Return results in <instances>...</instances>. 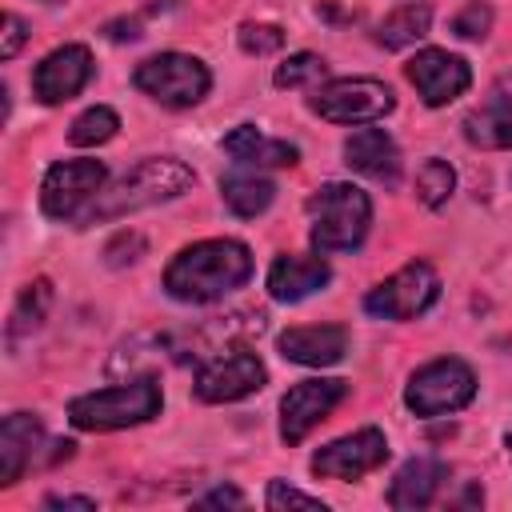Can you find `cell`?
I'll list each match as a JSON object with an SVG mask.
<instances>
[{"instance_id":"obj_1","label":"cell","mask_w":512,"mask_h":512,"mask_svg":"<svg viewBox=\"0 0 512 512\" xmlns=\"http://www.w3.org/2000/svg\"><path fill=\"white\" fill-rule=\"evenodd\" d=\"M252 276V252L240 240H200L172 256L164 292L180 304H208Z\"/></svg>"},{"instance_id":"obj_2","label":"cell","mask_w":512,"mask_h":512,"mask_svg":"<svg viewBox=\"0 0 512 512\" xmlns=\"http://www.w3.org/2000/svg\"><path fill=\"white\" fill-rule=\"evenodd\" d=\"M192 184H196V172L184 160H176V156H148L132 172H124L108 192H96V200L80 212V220L84 224L116 220V216H128V212H140V208L176 200Z\"/></svg>"},{"instance_id":"obj_3","label":"cell","mask_w":512,"mask_h":512,"mask_svg":"<svg viewBox=\"0 0 512 512\" xmlns=\"http://www.w3.org/2000/svg\"><path fill=\"white\" fill-rule=\"evenodd\" d=\"M160 404H164L160 384L152 372H144L128 384H112V388L76 396L68 404V420L80 432H116V428H132V424L160 416Z\"/></svg>"},{"instance_id":"obj_4","label":"cell","mask_w":512,"mask_h":512,"mask_svg":"<svg viewBox=\"0 0 512 512\" xmlns=\"http://www.w3.org/2000/svg\"><path fill=\"white\" fill-rule=\"evenodd\" d=\"M312 216V248L316 252H352L368 236L372 204L356 184H320L308 200Z\"/></svg>"},{"instance_id":"obj_5","label":"cell","mask_w":512,"mask_h":512,"mask_svg":"<svg viewBox=\"0 0 512 512\" xmlns=\"http://www.w3.org/2000/svg\"><path fill=\"white\" fill-rule=\"evenodd\" d=\"M136 88L152 100H160L164 108H192L208 96L212 76L204 68V60L188 56V52H160L136 64L132 72Z\"/></svg>"},{"instance_id":"obj_6","label":"cell","mask_w":512,"mask_h":512,"mask_svg":"<svg viewBox=\"0 0 512 512\" xmlns=\"http://www.w3.org/2000/svg\"><path fill=\"white\" fill-rule=\"evenodd\" d=\"M476 396V376L464 360L456 356H440V360H428L424 368L412 372L408 388H404V404L416 412V416H444V412H456L464 408L468 400Z\"/></svg>"},{"instance_id":"obj_7","label":"cell","mask_w":512,"mask_h":512,"mask_svg":"<svg viewBox=\"0 0 512 512\" xmlns=\"http://www.w3.org/2000/svg\"><path fill=\"white\" fill-rule=\"evenodd\" d=\"M308 104H312V112L320 120H332V124H372V120L392 112L396 96H392V88L384 80L340 76V80H328Z\"/></svg>"},{"instance_id":"obj_8","label":"cell","mask_w":512,"mask_h":512,"mask_svg":"<svg viewBox=\"0 0 512 512\" xmlns=\"http://www.w3.org/2000/svg\"><path fill=\"white\" fill-rule=\"evenodd\" d=\"M440 296V276L424 260H408L400 272H392L384 284H376L364 296V312L376 320H412L428 312Z\"/></svg>"},{"instance_id":"obj_9","label":"cell","mask_w":512,"mask_h":512,"mask_svg":"<svg viewBox=\"0 0 512 512\" xmlns=\"http://www.w3.org/2000/svg\"><path fill=\"white\" fill-rule=\"evenodd\" d=\"M264 380H268V372H264L260 356L248 352L244 344H236V348H228V352H220V356H212V360L200 364V372H196V396L204 404H228V400H240V396L260 392Z\"/></svg>"},{"instance_id":"obj_10","label":"cell","mask_w":512,"mask_h":512,"mask_svg":"<svg viewBox=\"0 0 512 512\" xmlns=\"http://www.w3.org/2000/svg\"><path fill=\"white\" fill-rule=\"evenodd\" d=\"M104 176H108V168L100 160H60V164H52L44 184H40L44 216H52V220L76 216L88 200H96Z\"/></svg>"},{"instance_id":"obj_11","label":"cell","mask_w":512,"mask_h":512,"mask_svg":"<svg viewBox=\"0 0 512 512\" xmlns=\"http://www.w3.org/2000/svg\"><path fill=\"white\" fill-rule=\"evenodd\" d=\"M348 396L344 380H300L280 400V440L300 444L340 400Z\"/></svg>"},{"instance_id":"obj_12","label":"cell","mask_w":512,"mask_h":512,"mask_svg":"<svg viewBox=\"0 0 512 512\" xmlns=\"http://www.w3.org/2000/svg\"><path fill=\"white\" fill-rule=\"evenodd\" d=\"M388 460V440L380 428H360L352 436H340L332 444H324L312 456V472L324 480H360L372 468H380Z\"/></svg>"},{"instance_id":"obj_13","label":"cell","mask_w":512,"mask_h":512,"mask_svg":"<svg viewBox=\"0 0 512 512\" xmlns=\"http://www.w3.org/2000/svg\"><path fill=\"white\" fill-rule=\"evenodd\" d=\"M404 76L416 84V92H420V100H424L428 108H440V104L456 100V96L472 84V68H468L460 56L444 52V48H424V52H416V56L404 64Z\"/></svg>"},{"instance_id":"obj_14","label":"cell","mask_w":512,"mask_h":512,"mask_svg":"<svg viewBox=\"0 0 512 512\" xmlns=\"http://www.w3.org/2000/svg\"><path fill=\"white\" fill-rule=\"evenodd\" d=\"M88 76H92V52L84 44H64L36 64L32 92L40 104H64L88 84Z\"/></svg>"},{"instance_id":"obj_15","label":"cell","mask_w":512,"mask_h":512,"mask_svg":"<svg viewBox=\"0 0 512 512\" xmlns=\"http://www.w3.org/2000/svg\"><path fill=\"white\" fill-rule=\"evenodd\" d=\"M344 164L384 188H396L400 180V148L384 128H360L344 140Z\"/></svg>"},{"instance_id":"obj_16","label":"cell","mask_w":512,"mask_h":512,"mask_svg":"<svg viewBox=\"0 0 512 512\" xmlns=\"http://www.w3.org/2000/svg\"><path fill=\"white\" fill-rule=\"evenodd\" d=\"M280 356L292 364H308V368H328L336 360H344L348 352V332L340 324H312V328H288L280 332Z\"/></svg>"},{"instance_id":"obj_17","label":"cell","mask_w":512,"mask_h":512,"mask_svg":"<svg viewBox=\"0 0 512 512\" xmlns=\"http://www.w3.org/2000/svg\"><path fill=\"white\" fill-rule=\"evenodd\" d=\"M44 444V424L32 412H12L0 424V484H16L24 468L40 456Z\"/></svg>"},{"instance_id":"obj_18","label":"cell","mask_w":512,"mask_h":512,"mask_svg":"<svg viewBox=\"0 0 512 512\" xmlns=\"http://www.w3.org/2000/svg\"><path fill=\"white\" fill-rule=\"evenodd\" d=\"M332 280V268L320 256H276L268 268V292L280 304H300Z\"/></svg>"},{"instance_id":"obj_19","label":"cell","mask_w":512,"mask_h":512,"mask_svg":"<svg viewBox=\"0 0 512 512\" xmlns=\"http://www.w3.org/2000/svg\"><path fill=\"white\" fill-rule=\"evenodd\" d=\"M444 476H448V468H444L440 460H432V456H412V460L396 472V480H392V488H388V504L400 508V512L428 508V504L436 500Z\"/></svg>"},{"instance_id":"obj_20","label":"cell","mask_w":512,"mask_h":512,"mask_svg":"<svg viewBox=\"0 0 512 512\" xmlns=\"http://www.w3.org/2000/svg\"><path fill=\"white\" fill-rule=\"evenodd\" d=\"M224 152L236 160V164H248V168H288L300 160L296 144L288 140H272L264 136L256 124H240L224 136Z\"/></svg>"},{"instance_id":"obj_21","label":"cell","mask_w":512,"mask_h":512,"mask_svg":"<svg viewBox=\"0 0 512 512\" xmlns=\"http://www.w3.org/2000/svg\"><path fill=\"white\" fill-rule=\"evenodd\" d=\"M464 140L476 148H512V96H496L464 116Z\"/></svg>"},{"instance_id":"obj_22","label":"cell","mask_w":512,"mask_h":512,"mask_svg":"<svg viewBox=\"0 0 512 512\" xmlns=\"http://www.w3.org/2000/svg\"><path fill=\"white\" fill-rule=\"evenodd\" d=\"M48 308H52V284H48L44 276H36L32 284H24V292H20L16 304H12V316H8V328H4L8 348H16L24 336H32V332L44 324Z\"/></svg>"},{"instance_id":"obj_23","label":"cell","mask_w":512,"mask_h":512,"mask_svg":"<svg viewBox=\"0 0 512 512\" xmlns=\"http://www.w3.org/2000/svg\"><path fill=\"white\" fill-rule=\"evenodd\" d=\"M220 196H224V204H228L236 216L248 220V216H260V212L272 204L276 188H272L268 176H256V172H232V176L220 180Z\"/></svg>"},{"instance_id":"obj_24","label":"cell","mask_w":512,"mask_h":512,"mask_svg":"<svg viewBox=\"0 0 512 512\" xmlns=\"http://www.w3.org/2000/svg\"><path fill=\"white\" fill-rule=\"evenodd\" d=\"M428 24H432V8H428L424 0H412V4H400L396 12H388V16H384V24H380L376 40H380L384 48L400 52V48L416 44V40L428 32Z\"/></svg>"},{"instance_id":"obj_25","label":"cell","mask_w":512,"mask_h":512,"mask_svg":"<svg viewBox=\"0 0 512 512\" xmlns=\"http://www.w3.org/2000/svg\"><path fill=\"white\" fill-rule=\"evenodd\" d=\"M452 188H456V172H452L448 160L432 156V160L420 164V172H416V200L424 208H440L452 196Z\"/></svg>"},{"instance_id":"obj_26","label":"cell","mask_w":512,"mask_h":512,"mask_svg":"<svg viewBox=\"0 0 512 512\" xmlns=\"http://www.w3.org/2000/svg\"><path fill=\"white\" fill-rule=\"evenodd\" d=\"M116 128H120V116H116L112 108L96 104V108H88V112H80V116L72 120L68 140H72L76 148H92V144L112 140V136H116Z\"/></svg>"},{"instance_id":"obj_27","label":"cell","mask_w":512,"mask_h":512,"mask_svg":"<svg viewBox=\"0 0 512 512\" xmlns=\"http://www.w3.org/2000/svg\"><path fill=\"white\" fill-rule=\"evenodd\" d=\"M328 64L316 56V52H296L288 56L280 68H276V88H300V84H312V80H324Z\"/></svg>"},{"instance_id":"obj_28","label":"cell","mask_w":512,"mask_h":512,"mask_svg":"<svg viewBox=\"0 0 512 512\" xmlns=\"http://www.w3.org/2000/svg\"><path fill=\"white\" fill-rule=\"evenodd\" d=\"M488 28H492V8H488L484 0L464 4V8L452 16V32H456L460 40H484Z\"/></svg>"},{"instance_id":"obj_29","label":"cell","mask_w":512,"mask_h":512,"mask_svg":"<svg viewBox=\"0 0 512 512\" xmlns=\"http://www.w3.org/2000/svg\"><path fill=\"white\" fill-rule=\"evenodd\" d=\"M236 40H240V48L248 56H268V52H276L284 44V32L276 24H240Z\"/></svg>"},{"instance_id":"obj_30","label":"cell","mask_w":512,"mask_h":512,"mask_svg":"<svg viewBox=\"0 0 512 512\" xmlns=\"http://www.w3.org/2000/svg\"><path fill=\"white\" fill-rule=\"evenodd\" d=\"M264 504H268L272 512H280V508H312V512H324V500H320V496H308V492H300V488H288L284 480H272V484H268Z\"/></svg>"},{"instance_id":"obj_31","label":"cell","mask_w":512,"mask_h":512,"mask_svg":"<svg viewBox=\"0 0 512 512\" xmlns=\"http://www.w3.org/2000/svg\"><path fill=\"white\" fill-rule=\"evenodd\" d=\"M140 252H144V236H136V232H120V236L104 248V260H108L112 268H124V264H132Z\"/></svg>"},{"instance_id":"obj_32","label":"cell","mask_w":512,"mask_h":512,"mask_svg":"<svg viewBox=\"0 0 512 512\" xmlns=\"http://www.w3.org/2000/svg\"><path fill=\"white\" fill-rule=\"evenodd\" d=\"M28 40V28H24V20L16 16V12H8L4 16V40H0V60H12L16 52H20V44Z\"/></svg>"},{"instance_id":"obj_33","label":"cell","mask_w":512,"mask_h":512,"mask_svg":"<svg viewBox=\"0 0 512 512\" xmlns=\"http://www.w3.org/2000/svg\"><path fill=\"white\" fill-rule=\"evenodd\" d=\"M196 504H200V508H244V496H240L232 484H224V488H212L208 496H200Z\"/></svg>"},{"instance_id":"obj_34","label":"cell","mask_w":512,"mask_h":512,"mask_svg":"<svg viewBox=\"0 0 512 512\" xmlns=\"http://www.w3.org/2000/svg\"><path fill=\"white\" fill-rule=\"evenodd\" d=\"M44 508H80V512H92L96 500H88V496H48Z\"/></svg>"},{"instance_id":"obj_35","label":"cell","mask_w":512,"mask_h":512,"mask_svg":"<svg viewBox=\"0 0 512 512\" xmlns=\"http://www.w3.org/2000/svg\"><path fill=\"white\" fill-rule=\"evenodd\" d=\"M136 28H140V20H112L104 32H108V40H136L140 36Z\"/></svg>"},{"instance_id":"obj_36","label":"cell","mask_w":512,"mask_h":512,"mask_svg":"<svg viewBox=\"0 0 512 512\" xmlns=\"http://www.w3.org/2000/svg\"><path fill=\"white\" fill-rule=\"evenodd\" d=\"M40 4H64V0H40Z\"/></svg>"},{"instance_id":"obj_37","label":"cell","mask_w":512,"mask_h":512,"mask_svg":"<svg viewBox=\"0 0 512 512\" xmlns=\"http://www.w3.org/2000/svg\"><path fill=\"white\" fill-rule=\"evenodd\" d=\"M508 452H512V428H508Z\"/></svg>"}]
</instances>
